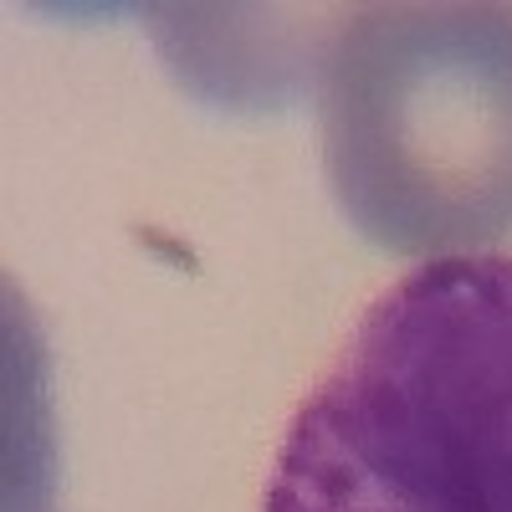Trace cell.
Listing matches in <instances>:
<instances>
[{
    "instance_id": "cell-1",
    "label": "cell",
    "mask_w": 512,
    "mask_h": 512,
    "mask_svg": "<svg viewBox=\"0 0 512 512\" xmlns=\"http://www.w3.org/2000/svg\"><path fill=\"white\" fill-rule=\"evenodd\" d=\"M262 512H512V256L395 277L277 446Z\"/></svg>"
},
{
    "instance_id": "cell-2",
    "label": "cell",
    "mask_w": 512,
    "mask_h": 512,
    "mask_svg": "<svg viewBox=\"0 0 512 512\" xmlns=\"http://www.w3.org/2000/svg\"><path fill=\"white\" fill-rule=\"evenodd\" d=\"M323 164L384 251L512 231V6H369L323 57Z\"/></svg>"
}]
</instances>
